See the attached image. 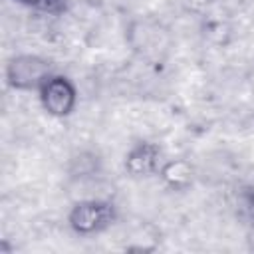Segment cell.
I'll return each instance as SVG.
<instances>
[{"label": "cell", "instance_id": "7a4b0ae2", "mask_svg": "<svg viewBox=\"0 0 254 254\" xmlns=\"http://www.w3.org/2000/svg\"><path fill=\"white\" fill-rule=\"evenodd\" d=\"M54 73L52 64L36 54L14 56L6 64V83L16 91H40L44 81Z\"/></svg>", "mask_w": 254, "mask_h": 254}, {"label": "cell", "instance_id": "3957f363", "mask_svg": "<svg viewBox=\"0 0 254 254\" xmlns=\"http://www.w3.org/2000/svg\"><path fill=\"white\" fill-rule=\"evenodd\" d=\"M38 97H40L42 109L56 119L69 117L77 105L75 83L67 75H62L56 71L44 81V85L38 91Z\"/></svg>", "mask_w": 254, "mask_h": 254}, {"label": "cell", "instance_id": "277c9868", "mask_svg": "<svg viewBox=\"0 0 254 254\" xmlns=\"http://www.w3.org/2000/svg\"><path fill=\"white\" fill-rule=\"evenodd\" d=\"M161 149L151 141L135 143L125 155V171L131 177H151L161 169Z\"/></svg>", "mask_w": 254, "mask_h": 254}, {"label": "cell", "instance_id": "5b68a950", "mask_svg": "<svg viewBox=\"0 0 254 254\" xmlns=\"http://www.w3.org/2000/svg\"><path fill=\"white\" fill-rule=\"evenodd\" d=\"M192 165L185 159H173L161 165L159 169V177L163 179V183L167 187H171L173 190H183L192 183Z\"/></svg>", "mask_w": 254, "mask_h": 254}, {"label": "cell", "instance_id": "6da1fadb", "mask_svg": "<svg viewBox=\"0 0 254 254\" xmlns=\"http://www.w3.org/2000/svg\"><path fill=\"white\" fill-rule=\"evenodd\" d=\"M117 220V206L105 198L77 200L67 212L69 228L79 236H93L107 230Z\"/></svg>", "mask_w": 254, "mask_h": 254}, {"label": "cell", "instance_id": "8992f818", "mask_svg": "<svg viewBox=\"0 0 254 254\" xmlns=\"http://www.w3.org/2000/svg\"><path fill=\"white\" fill-rule=\"evenodd\" d=\"M14 2L52 16H60L67 10V0H14Z\"/></svg>", "mask_w": 254, "mask_h": 254}]
</instances>
